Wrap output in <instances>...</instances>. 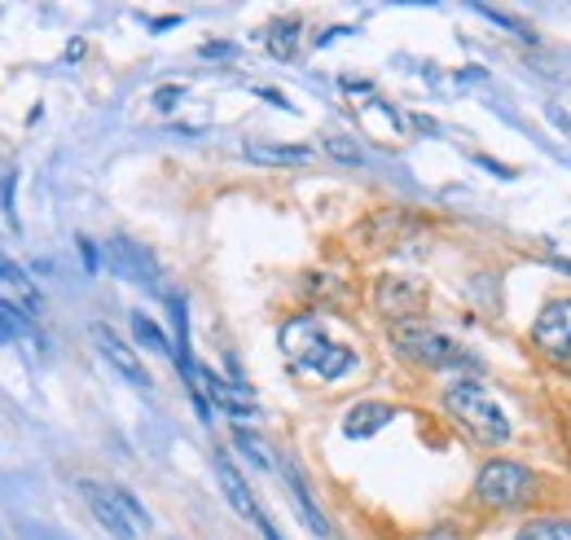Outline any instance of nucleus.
<instances>
[{"instance_id": "412c9836", "label": "nucleus", "mask_w": 571, "mask_h": 540, "mask_svg": "<svg viewBox=\"0 0 571 540\" xmlns=\"http://www.w3.org/2000/svg\"><path fill=\"white\" fill-rule=\"evenodd\" d=\"M14 189H18V172L0 180V206H5V221L18 229V211H14Z\"/></svg>"}, {"instance_id": "a878e982", "label": "nucleus", "mask_w": 571, "mask_h": 540, "mask_svg": "<svg viewBox=\"0 0 571 540\" xmlns=\"http://www.w3.org/2000/svg\"><path fill=\"white\" fill-rule=\"evenodd\" d=\"M256 527H260V531H264V540H282V536H277V527H273V523H269V518H260V523H256Z\"/></svg>"}, {"instance_id": "dca6fc26", "label": "nucleus", "mask_w": 571, "mask_h": 540, "mask_svg": "<svg viewBox=\"0 0 571 540\" xmlns=\"http://www.w3.org/2000/svg\"><path fill=\"white\" fill-rule=\"evenodd\" d=\"M264 45H269V53H273V58L290 62V58H295V49H299V23H295V18L273 23V27H269V36H264Z\"/></svg>"}, {"instance_id": "20e7f679", "label": "nucleus", "mask_w": 571, "mask_h": 540, "mask_svg": "<svg viewBox=\"0 0 571 540\" xmlns=\"http://www.w3.org/2000/svg\"><path fill=\"white\" fill-rule=\"evenodd\" d=\"M532 492H536V479L519 462H488L475 479V497L493 510H514V505L532 501Z\"/></svg>"}, {"instance_id": "a211bd4d", "label": "nucleus", "mask_w": 571, "mask_h": 540, "mask_svg": "<svg viewBox=\"0 0 571 540\" xmlns=\"http://www.w3.org/2000/svg\"><path fill=\"white\" fill-rule=\"evenodd\" d=\"M514 540H571V523H562V518H536V523H523Z\"/></svg>"}, {"instance_id": "423d86ee", "label": "nucleus", "mask_w": 571, "mask_h": 540, "mask_svg": "<svg viewBox=\"0 0 571 540\" xmlns=\"http://www.w3.org/2000/svg\"><path fill=\"white\" fill-rule=\"evenodd\" d=\"M79 492H84L92 518H97L114 540H137V536H141V531L133 527V518H128V510H124V501H120V492H114V488H105V484H79Z\"/></svg>"}, {"instance_id": "f257e3e1", "label": "nucleus", "mask_w": 571, "mask_h": 540, "mask_svg": "<svg viewBox=\"0 0 571 540\" xmlns=\"http://www.w3.org/2000/svg\"><path fill=\"white\" fill-rule=\"evenodd\" d=\"M444 409L452 413V422L462 426L471 440H480V444H488V449H497V444L510 440V417L501 413V404H497V400L484 391V382H475V378L448 382V387H444Z\"/></svg>"}, {"instance_id": "b1692460", "label": "nucleus", "mask_w": 571, "mask_h": 540, "mask_svg": "<svg viewBox=\"0 0 571 540\" xmlns=\"http://www.w3.org/2000/svg\"><path fill=\"white\" fill-rule=\"evenodd\" d=\"M181 97H185V88H181V84H167V88L154 92V105H159V111H172V105H176Z\"/></svg>"}, {"instance_id": "6e6552de", "label": "nucleus", "mask_w": 571, "mask_h": 540, "mask_svg": "<svg viewBox=\"0 0 571 540\" xmlns=\"http://www.w3.org/2000/svg\"><path fill=\"white\" fill-rule=\"evenodd\" d=\"M110 264H114V273L137 281V286H154L159 281V260L133 238H114L110 242Z\"/></svg>"}, {"instance_id": "9d476101", "label": "nucleus", "mask_w": 571, "mask_h": 540, "mask_svg": "<svg viewBox=\"0 0 571 540\" xmlns=\"http://www.w3.org/2000/svg\"><path fill=\"white\" fill-rule=\"evenodd\" d=\"M194 382H202V391L228 413V417H251L256 409H251V400H247V391H238L234 382H224V378H215L207 365H194Z\"/></svg>"}, {"instance_id": "f03ea898", "label": "nucleus", "mask_w": 571, "mask_h": 540, "mask_svg": "<svg viewBox=\"0 0 571 540\" xmlns=\"http://www.w3.org/2000/svg\"><path fill=\"white\" fill-rule=\"evenodd\" d=\"M282 348H286V356L295 361V369L316 374V378H325V382H334V378H343V374H352V369H357V352H352V348L330 343L312 316H295V321H286Z\"/></svg>"}, {"instance_id": "1a4fd4ad", "label": "nucleus", "mask_w": 571, "mask_h": 540, "mask_svg": "<svg viewBox=\"0 0 571 540\" xmlns=\"http://www.w3.org/2000/svg\"><path fill=\"white\" fill-rule=\"evenodd\" d=\"M92 343H97V352H101V356H105L114 369H120V378H128V382H133V387H141V391L150 387V374H146V365L137 361V352H133V348H128L120 335H114L110 326H92Z\"/></svg>"}, {"instance_id": "2eb2a0df", "label": "nucleus", "mask_w": 571, "mask_h": 540, "mask_svg": "<svg viewBox=\"0 0 571 540\" xmlns=\"http://www.w3.org/2000/svg\"><path fill=\"white\" fill-rule=\"evenodd\" d=\"M392 422V409L387 404H357L352 413H348V422H343V430H348L352 440H365V436H374L378 426H387Z\"/></svg>"}, {"instance_id": "4be33fe9", "label": "nucleus", "mask_w": 571, "mask_h": 540, "mask_svg": "<svg viewBox=\"0 0 571 540\" xmlns=\"http://www.w3.org/2000/svg\"><path fill=\"white\" fill-rule=\"evenodd\" d=\"M23 335V316L10 312V307H0V343H14Z\"/></svg>"}, {"instance_id": "0eeeda50", "label": "nucleus", "mask_w": 571, "mask_h": 540, "mask_svg": "<svg viewBox=\"0 0 571 540\" xmlns=\"http://www.w3.org/2000/svg\"><path fill=\"white\" fill-rule=\"evenodd\" d=\"M0 307H10L18 316H40L45 312V294L40 286L10 260H0Z\"/></svg>"}, {"instance_id": "f8f14e48", "label": "nucleus", "mask_w": 571, "mask_h": 540, "mask_svg": "<svg viewBox=\"0 0 571 540\" xmlns=\"http://www.w3.org/2000/svg\"><path fill=\"white\" fill-rule=\"evenodd\" d=\"M215 475H220V488H224V497H228V505H234L243 518H251V523H260L264 514H260V505H256V497H251V488H247V479L238 475V466L228 462V457H215Z\"/></svg>"}, {"instance_id": "4468645a", "label": "nucleus", "mask_w": 571, "mask_h": 540, "mask_svg": "<svg viewBox=\"0 0 571 540\" xmlns=\"http://www.w3.org/2000/svg\"><path fill=\"white\" fill-rule=\"evenodd\" d=\"M286 484H290V501L299 505V514H303L308 531H312V536H321V540H330V523H325V514L316 510V501H312V492H308V484L299 479V470H295V466H286Z\"/></svg>"}, {"instance_id": "393cba45", "label": "nucleus", "mask_w": 571, "mask_h": 540, "mask_svg": "<svg viewBox=\"0 0 571 540\" xmlns=\"http://www.w3.org/2000/svg\"><path fill=\"white\" fill-rule=\"evenodd\" d=\"M79 255H84V264L97 273V251H92V242H88V238H79Z\"/></svg>"}, {"instance_id": "39448f33", "label": "nucleus", "mask_w": 571, "mask_h": 540, "mask_svg": "<svg viewBox=\"0 0 571 540\" xmlns=\"http://www.w3.org/2000/svg\"><path fill=\"white\" fill-rule=\"evenodd\" d=\"M532 343L562 369H571V299H554L545 303V312L532 326Z\"/></svg>"}, {"instance_id": "aec40b11", "label": "nucleus", "mask_w": 571, "mask_h": 540, "mask_svg": "<svg viewBox=\"0 0 571 540\" xmlns=\"http://www.w3.org/2000/svg\"><path fill=\"white\" fill-rule=\"evenodd\" d=\"M325 154L338 159V163H361V159H365V154L357 150V141H348V137H325Z\"/></svg>"}, {"instance_id": "f3484780", "label": "nucleus", "mask_w": 571, "mask_h": 540, "mask_svg": "<svg viewBox=\"0 0 571 540\" xmlns=\"http://www.w3.org/2000/svg\"><path fill=\"white\" fill-rule=\"evenodd\" d=\"M133 339L141 343V348H150V352H159V356H176V348L167 343V335L154 326V321L146 316V312H133Z\"/></svg>"}, {"instance_id": "7ed1b4c3", "label": "nucleus", "mask_w": 571, "mask_h": 540, "mask_svg": "<svg viewBox=\"0 0 571 540\" xmlns=\"http://www.w3.org/2000/svg\"><path fill=\"white\" fill-rule=\"evenodd\" d=\"M392 339L418 365H431V369H475V356L462 343H452L448 335H439L431 326H413V321H405V326H396Z\"/></svg>"}, {"instance_id": "9b49d317", "label": "nucleus", "mask_w": 571, "mask_h": 540, "mask_svg": "<svg viewBox=\"0 0 571 540\" xmlns=\"http://www.w3.org/2000/svg\"><path fill=\"white\" fill-rule=\"evenodd\" d=\"M378 307L387 316H413L422 307V286L409 277H383L378 281Z\"/></svg>"}, {"instance_id": "6ab92c4d", "label": "nucleus", "mask_w": 571, "mask_h": 540, "mask_svg": "<svg viewBox=\"0 0 571 540\" xmlns=\"http://www.w3.org/2000/svg\"><path fill=\"white\" fill-rule=\"evenodd\" d=\"M234 444H238V449H243V453H247V457H251L260 470H269V466H273V457H269L264 440H260V436H251V430H238V436H234Z\"/></svg>"}, {"instance_id": "ddd939ff", "label": "nucleus", "mask_w": 571, "mask_h": 540, "mask_svg": "<svg viewBox=\"0 0 571 540\" xmlns=\"http://www.w3.org/2000/svg\"><path fill=\"white\" fill-rule=\"evenodd\" d=\"M247 159L260 167H303L312 163L308 146H273V141H247Z\"/></svg>"}, {"instance_id": "5701e85b", "label": "nucleus", "mask_w": 571, "mask_h": 540, "mask_svg": "<svg viewBox=\"0 0 571 540\" xmlns=\"http://www.w3.org/2000/svg\"><path fill=\"white\" fill-rule=\"evenodd\" d=\"M480 14H484V18H493V23H501L510 36H519V40H532V32H527L523 23H514V18H506L501 10H493V5H480Z\"/></svg>"}]
</instances>
